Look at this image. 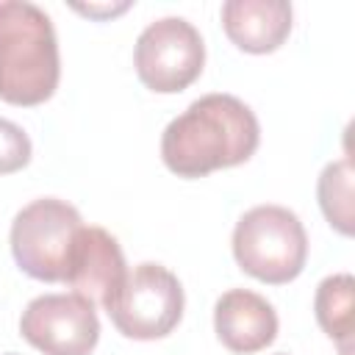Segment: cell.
I'll return each mask as SVG.
<instances>
[{
  "label": "cell",
  "mask_w": 355,
  "mask_h": 355,
  "mask_svg": "<svg viewBox=\"0 0 355 355\" xmlns=\"http://www.w3.org/2000/svg\"><path fill=\"white\" fill-rule=\"evenodd\" d=\"M261 141V128L247 103L233 94H205L178 114L161 136V158L178 178H205L244 164Z\"/></svg>",
  "instance_id": "6da1fadb"
},
{
  "label": "cell",
  "mask_w": 355,
  "mask_h": 355,
  "mask_svg": "<svg viewBox=\"0 0 355 355\" xmlns=\"http://www.w3.org/2000/svg\"><path fill=\"white\" fill-rule=\"evenodd\" d=\"M61 78L53 19L28 0L0 3V100L39 105L53 97Z\"/></svg>",
  "instance_id": "7a4b0ae2"
},
{
  "label": "cell",
  "mask_w": 355,
  "mask_h": 355,
  "mask_svg": "<svg viewBox=\"0 0 355 355\" xmlns=\"http://www.w3.org/2000/svg\"><path fill=\"white\" fill-rule=\"evenodd\" d=\"M233 258L261 283L283 286L294 280L308 258V236L300 216L283 205L250 208L236 222Z\"/></svg>",
  "instance_id": "3957f363"
},
{
  "label": "cell",
  "mask_w": 355,
  "mask_h": 355,
  "mask_svg": "<svg viewBox=\"0 0 355 355\" xmlns=\"http://www.w3.org/2000/svg\"><path fill=\"white\" fill-rule=\"evenodd\" d=\"M83 219L58 197L28 202L11 222V252L17 266L44 283H64L67 263Z\"/></svg>",
  "instance_id": "277c9868"
},
{
  "label": "cell",
  "mask_w": 355,
  "mask_h": 355,
  "mask_svg": "<svg viewBox=\"0 0 355 355\" xmlns=\"http://www.w3.org/2000/svg\"><path fill=\"white\" fill-rule=\"evenodd\" d=\"M105 313L128 338H164L178 327L183 316V286L166 266L144 261L125 275V283Z\"/></svg>",
  "instance_id": "5b68a950"
},
{
  "label": "cell",
  "mask_w": 355,
  "mask_h": 355,
  "mask_svg": "<svg viewBox=\"0 0 355 355\" xmlns=\"http://www.w3.org/2000/svg\"><path fill=\"white\" fill-rule=\"evenodd\" d=\"M133 64L139 80L147 89L158 94H175L200 78L205 64V44L189 19L161 17L139 33Z\"/></svg>",
  "instance_id": "8992f818"
},
{
  "label": "cell",
  "mask_w": 355,
  "mask_h": 355,
  "mask_svg": "<svg viewBox=\"0 0 355 355\" xmlns=\"http://www.w3.org/2000/svg\"><path fill=\"white\" fill-rule=\"evenodd\" d=\"M19 333L44 355H89L100 338V319L94 305L75 291L42 294L22 311Z\"/></svg>",
  "instance_id": "52a82bcc"
},
{
  "label": "cell",
  "mask_w": 355,
  "mask_h": 355,
  "mask_svg": "<svg viewBox=\"0 0 355 355\" xmlns=\"http://www.w3.org/2000/svg\"><path fill=\"white\" fill-rule=\"evenodd\" d=\"M125 275H128V266H125L119 241L97 225H89V227L83 225L78 230L64 283L75 294L86 297L92 305H100L105 311L116 297V291L122 288Z\"/></svg>",
  "instance_id": "ba28073f"
},
{
  "label": "cell",
  "mask_w": 355,
  "mask_h": 355,
  "mask_svg": "<svg viewBox=\"0 0 355 355\" xmlns=\"http://www.w3.org/2000/svg\"><path fill=\"white\" fill-rule=\"evenodd\" d=\"M216 338L239 355L266 349L277 336V313L272 302L250 288H230L214 305Z\"/></svg>",
  "instance_id": "9c48e42d"
},
{
  "label": "cell",
  "mask_w": 355,
  "mask_h": 355,
  "mask_svg": "<svg viewBox=\"0 0 355 355\" xmlns=\"http://www.w3.org/2000/svg\"><path fill=\"white\" fill-rule=\"evenodd\" d=\"M222 28L244 53H272L291 33V3L286 0H227Z\"/></svg>",
  "instance_id": "30bf717a"
},
{
  "label": "cell",
  "mask_w": 355,
  "mask_h": 355,
  "mask_svg": "<svg viewBox=\"0 0 355 355\" xmlns=\"http://www.w3.org/2000/svg\"><path fill=\"white\" fill-rule=\"evenodd\" d=\"M352 275H330L319 283L313 297V313L319 327L338 344L341 355H352Z\"/></svg>",
  "instance_id": "8fae6325"
},
{
  "label": "cell",
  "mask_w": 355,
  "mask_h": 355,
  "mask_svg": "<svg viewBox=\"0 0 355 355\" xmlns=\"http://www.w3.org/2000/svg\"><path fill=\"white\" fill-rule=\"evenodd\" d=\"M319 205L327 222L344 233L352 236V161L341 158L322 169L319 175Z\"/></svg>",
  "instance_id": "7c38bea8"
},
{
  "label": "cell",
  "mask_w": 355,
  "mask_h": 355,
  "mask_svg": "<svg viewBox=\"0 0 355 355\" xmlns=\"http://www.w3.org/2000/svg\"><path fill=\"white\" fill-rule=\"evenodd\" d=\"M28 161H31L28 133L17 122L0 116V175L19 172L22 166H28Z\"/></svg>",
  "instance_id": "4fadbf2b"
},
{
  "label": "cell",
  "mask_w": 355,
  "mask_h": 355,
  "mask_svg": "<svg viewBox=\"0 0 355 355\" xmlns=\"http://www.w3.org/2000/svg\"><path fill=\"white\" fill-rule=\"evenodd\" d=\"M78 11L89 14V17H105V14H116V11H125L128 3H119V6H75Z\"/></svg>",
  "instance_id": "5bb4252c"
}]
</instances>
